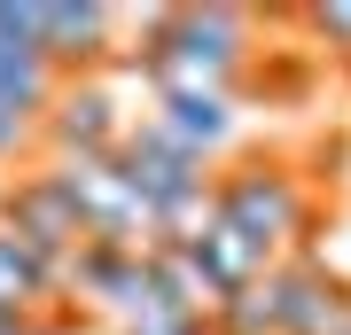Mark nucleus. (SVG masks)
Listing matches in <instances>:
<instances>
[{
    "label": "nucleus",
    "instance_id": "obj_1",
    "mask_svg": "<svg viewBox=\"0 0 351 335\" xmlns=\"http://www.w3.org/2000/svg\"><path fill=\"white\" fill-rule=\"evenodd\" d=\"M125 71H141V86L156 101L164 94H234L242 101V78L258 62V16L250 8H156L141 16V47L117 55Z\"/></svg>",
    "mask_w": 351,
    "mask_h": 335
},
{
    "label": "nucleus",
    "instance_id": "obj_2",
    "mask_svg": "<svg viewBox=\"0 0 351 335\" xmlns=\"http://www.w3.org/2000/svg\"><path fill=\"white\" fill-rule=\"evenodd\" d=\"M219 219L234 226L265 265H281V258H297V249H313L320 195H313V179L297 172V156L250 149V156H234L219 172Z\"/></svg>",
    "mask_w": 351,
    "mask_h": 335
},
{
    "label": "nucleus",
    "instance_id": "obj_3",
    "mask_svg": "<svg viewBox=\"0 0 351 335\" xmlns=\"http://www.w3.org/2000/svg\"><path fill=\"white\" fill-rule=\"evenodd\" d=\"M55 187L71 195L86 242L101 249H133V258H156V211L133 195V179L117 172V156H47Z\"/></svg>",
    "mask_w": 351,
    "mask_h": 335
},
{
    "label": "nucleus",
    "instance_id": "obj_4",
    "mask_svg": "<svg viewBox=\"0 0 351 335\" xmlns=\"http://www.w3.org/2000/svg\"><path fill=\"white\" fill-rule=\"evenodd\" d=\"M0 234H8V242H24L55 281H63V265L86 249V226H78L71 195L55 187L47 164H39V172H16L8 187H0Z\"/></svg>",
    "mask_w": 351,
    "mask_h": 335
},
{
    "label": "nucleus",
    "instance_id": "obj_5",
    "mask_svg": "<svg viewBox=\"0 0 351 335\" xmlns=\"http://www.w3.org/2000/svg\"><path fill=\"white\" fill-rule=\"evenodd\" d=\"M265 304H274V335H343L351 327V281L320 249H297L265 273Z\"/></svg>",
    "mask_w": 351,
    "mask_h": 335
},
{
    "label": "nucleus",
    "instance_id": "obj_6",
    "mask_svg": "<svg viewBox=\"0 0 351 335\" xmlns=\"http://www.w3.org/2000/svg\"><path fill=\"white\" fill-rule=\"evenodd\" d=\"M125 125L133 117L117 110L110 71H101V78H55L47 110H39V149H47V156H117Z\"/></svg>",
    "mask_w": 351,
    "mask_h": 335
},
{
    "label": "nucleus",
    "instance_id": "obj_7",
    "mask_svg": "<svg viewBox=\"0 0 351 335\" xmlns=\"http://www.w3.org/2000/svg\"><path fill=\"white\" fill-rule=\"evenodd\" d=\"M117 172L133 179V195L149 203L156 219L172 211V203H188L195 187H211V179H219L211 164H203V156H188V149H180V140L164 133L149 110H141V117L125 125V140H117Z\"/></svg>",
    "mask_w": 351,
    "mask_h": 335
},
{
    "label": "nucleus",
    "instance_id": "obj_8",
    "mask_svg": "<svg viewBox=\"0 0 351 335\" xmlns=\"http://www.w3.org/2000/svg\"><path fill=\"white\" fill-rule=\"evenodd\" d=\"M39 62L55 78H101L117 62V8H101V0H39Z\"/></svg>",
    "mask_w": 351,
    "mask_h": 335
},
{
    "label": "nucleus",
    "instance_id": "obj_9",
    "mask_svg": "<svg viewBox=\"0 0 351 335\" xmlns=\"http://www.w3.org/2000/svg\"><path fill=\"white\" fill-rule=\"evenodd\" d=\"M78 312L63 297V281L47 273V265L32 258L24 242H8L0 234V327H47V335H78Z\"/></svg>",
    "mask_w": 351,
    "mask_h": 335
},
{
    "label": "nucleus",
    "instance_id": "obj_10",
    "mask_svg": "<svg viewBox=\"0 0 351 335\" xmlns=\"http://www.w3.org/2000/svg\"><path fill=\"white\" fill-rule=\"evenodd\" d=\"M149 117H156L188 156H203V164H219L226 149H234V133H242V101H234V94H164Z\"/></svg>",
    "mask_w": 351,
    "mask_h": 335
},
{
    "label": "nucleus",
    "instance_id": "obj_11",
    "mask_svg": "<svg viewBox=\"0 0 351 335\" xmlns=\"http://www.w3.org/2000/svg\"><path fill=\"white\" fill-rule=\"evenodd\" d=\"M188 258H195V265H203V273H211V281H219V297H234V288H258L265 273H274V265H265V258H258V249H250V242H242V234H234V226H226V219H219V226H211V234H203V242L188 249Z\"/></svg>",
    "mask_w": 351,
    "mask_h": 335
},
{
    "label": "nucleus",
    "instance_id": "obj_12",
    "mask_svg": "<svg viewBox=\"0 0 351 335\" xmlns=\"http://www.w3.org/2000/svg\"><path fill=\"white\" fill-rule=\"evenodd\" d=\"M47 94H55V71H47V62H39L32 47H8V39H0V110L39 125Z\"/></svg>",
    "mask_w": 351,
    "mask_h": 335
},
{
    "label": "nucleus",
    "instance_id": "obj_13",
    "mask_svg": "<svg viewBox=\"0 0 351 335\" xmlns=\"http://www.w3.org/2000/svg\"><path fill=\"white\" fill-rule=\"evenodd\" d=\"M149 265H156V281H164V297H180V304L195 312V320H211V312L226 304V297H219V281L203 273V265L188 258V249H156Z\"/></svg>",
    "mask_w": 351,
    "mask_h": 335
},
{
    "label": "nucleus",
    "instance_id": "obj_14",
    "mask_svg": "<svg viewBox=\"0 0 351 335\" xmlns=\"http://www.w3.org/2000/svg\"><path fill=\"white\" fill-rule=\"evenodd\" d=\"M117 335H211V320H195L180 297H164V281H149V297L117 320Z\"/></svg>",
    "mask_w": 351,
    "mask_h": 335
},
{
    "label": "nucleus",
    "instance_id": "obj_15",
    "mask_svg": "<svg viewBox=\"0 0 351 335\" xmlns=\"http://www.w3.org/2000/svg\"><path fill=\"white\" fill-rule=\"evenodd\" d=\"M289 24H304L313 55H328V62H343V71H351V0H320V8H289Z\"/></svg>",
    "mask_w": 351,
    "mask_h": 335
},
{
    "label": "nucleus",
    "instance_id": "obj_16",
    "mask_svg": "<svg viewBox=\"0 0 351 335\" xmlns=\"http://www.w3.org/2000/svg\"><path fill=\"white\" fill-rule=\"evenodd\" d=\"M211 335H274V304H265V281H258V288H234V297L211 312Z\"/></svg>",
    "mask_w": 351,
    "mask_h": 335
},
{
    "label": "nucleus",
    "instance_id": "obj_17",
    "mask_svg": "<svg viewBox=\"0 0 351 335\" xmlns=\"http://www.w3.org/2000/svg\"><path fill=\"white\" fill-rule=\"evenodd\" d=\"M343 335H351V327H343Z\"/></svg>",
    "mask_w": 351,
    "mask_h": 335
}]
</instances>
